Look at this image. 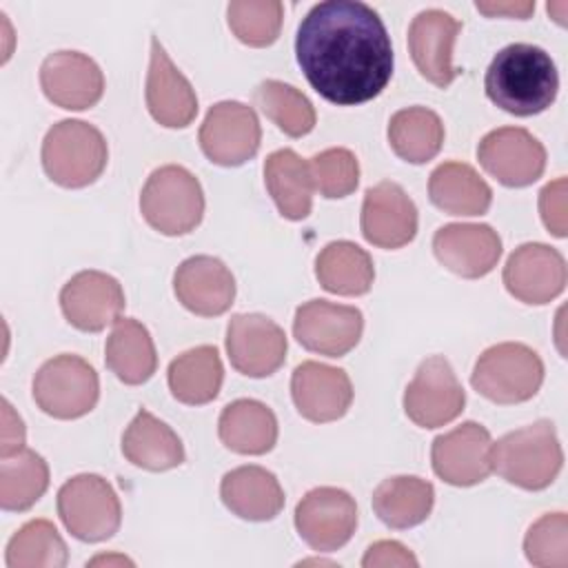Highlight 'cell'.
<instances>
[{"label":"cell","instance_id":"obj_21","mask_svg":"<svg viewBox=\"0 0 568 568\" xmlns=\"http://www.w3.org/2000/svg\"><path fill=\"white\" fill-rule=\"evenodd\" d=\"M144 95L151 118L166 129H184L197 115V95L191 82L173 64L158 38L151 40Z\"/></svg>","mask_w":568,"mask_h":568},{"label":"cell","instance_id":"obj_19","mask_svg":"<svg viewBox=\"0 0 568 568\" xmlns=\"http://www.w3.org/2000/svg\"><path fill=\"white\" fill-rule=\"evenodd\" d=\"M462 22L444 9L419 11L408 27V51L417 71L435 87L446 89L455 78L453 47Z\"/></svg>","mask_w":568,"mask_h":568},{"label":"cell","instance_id":"obj_12","mask_svg":"<svg viewBox=\"0 0 568 568\" xmlns=\"http://www.w3.org/2000/svg\"><path fill=\"white\" fill-rule=\"evenodd\" d=\"M477 160L504 186H528L544 175L546 149L521 126H501L486 133L477 146Z\"/></svg>","mask_w":568,"mask_h":568},{"label":"cell","instance_id":"obj_34","mask_svg":"<svg viewBox=\"0 0 568 568\" xmlns=\"http://www.w3.org/2000/svg\"><path fill=\"white\" fill-rule=\"evenodd\" d=\"M388 142L397 158L410 164L433 160L444 144V124L426 106L399 109L388 122Z\"/></svg>","mask_w":568,"mask_h":568},{"label":"cell","instance_id":"obj_41","mask_svg":"<svg viewBox=\"0 0 568 568\" xmlns=\"http://www.w3.org/2000/svg\"><path fill=\"white\" fill-rule=\"evenodd\" d=\"M566 178H557L539 193L541 222L557 237H566Z\"/></svg>","mask_w":568,"mask_h":568},{"label":"cell","instance_id":"obj_31","mask_svg":"<svg viewBox=\"0 0 568 568\" xmlns=\"http://www.w3.org/2000/svg\"><path fill=\"white\" fill-rule=\"evenodd\" d=\"M171 395L189 406L209 404L217 397L224 382V366L215 346L202 344L184 351L169 364Z\"/></svg>","mask_w":568,"mask_h":568},{"label":"cell","instance_id":"obj_18","mask_svg":"<svg viewBox=\"0 0 568 568\" xmlns=\"http://www.w3.org/2000/svg\"><path fill=\"white\" fill-rule=\"evenodd\" d=\"M359 226L373 246H406L417 233V206L397 182L382 180L364 193Z\"/></svg>","mask_w":568,"mask_h":568},{"label":"cell","instance_id":"obj_30","mask_svg":"<svg viewBox=\"0 0 568 568\" xmlns=\"http://www.w3.org/2000/svg\"><path fill=\"white\" fill-rule=\"evenodd\" d=\"M266 189L286 220H304L313 206V178L308 162L293 149L273 151L264 162Z\"/></svg>","mask_w":568,"mask_h":568},{"label":"cell","instance_id":"obj_10","mask_svg":"<svg viewBox=\"0 0 568 568\" xmlns=\"http://www.w3.org/2000/svg\"><path fill=\"white\" fill-rule=\"evenodd\" d=\"M197 140L202 153L213 164L240 166L257 153L262 129L253 106L237 100H224L209 109Z\"/></svg>","mask_w":568,"mask_h":568},{"label":"cell","instance_id":"obj_1","mask_svg":"<svg viewBox=\"0 0 568 568\" xmlns=\"http://www.w3.org/2000/svg\"><path fill=\"white\" fill-rule=\"evenodd\" d=\"M295 58L308 84L339 106L377 98L395 62L379 13L359 0L313 4L297 27Z\"/></svg>","mask_w":568,"mask_h":568},{"label":"cell","instance_id":"obj_15","mask_svg":"<svg viewBox=\"0 0 568 568\" xmlns=\"http://www.w3.org/2000/svg\"><path fill=\"white\" fill-rule=\"evenodd\" d=\"M490 450V433L477 422H464L433 439V470L450 486H475L493 473Z\"/></svg>","mask_w":568,"mask_h":568},{"label":"cell","instance_id":"obj_26","mask_svg":"<svg viewBox=\"0 0 568 568\" xmlns=\"http://www.w3.org/2000/svg\"><path fill=\"white\" fill-rule=\"evenodd\" d=\"M122 455L138 468L162 473L184 462V446L171 426L140 408L122 435Z\"/></svg>","mask_w":568,"mask_h":568},{"label":"cell","instance_id":"obj_27","mask_svg":"<svg viewBox=\"0 0 568 568\" xmlns=\"http://www.w3.org/2000/svg\"><path fill=\"white\" fill-rule=\"evenodd\" d=\"M222 444L240 455H264L277 442L275 413L257 399H235L217 419Z\"/></svg>","mask_w":568,"mask_h":568},{"label":"cell","instance_id":"obj_5","mask_svg":"<svg viewBox=\"0 0 568 568\" xmlns=\"http://www.w3.org/2000/svg\"><path fill=\"white\" fill-rule=\"evenodd\" d=\"M140 211L146 224L162 235H186L204 215L202 184L189 169L164 164L146 178Z\"/></svg>","mask_w":568,"mask_h":568},{"label":"cell","instance_id":"obj_3","mask_svg":"<svg viewBox=\"0 0 568 568\" xmlns=\"http://www.w3.org/2000/svg\"><path fill=\"white\" fill-rule=\"evenodd\" d=\"M490 457L493 470L524 490L548 488L564 466V450L548 419L506 433L493 444Z\"/></svg>","mask_w":568,"mask_h":568},{"label":"cell","instance_id":"obj_39","mask_svg":"<svg viewBox=\"0 0 568 568\" xmlns=\"http://www.w3.org/2000/svg\"><path fill=\"white\" fill-rule=\"evenodd\" d=\"M526 559L539 568L568 566V517L566 513H546L526 532Z\"/></svg>","mask_w":568,"mask_h":568},{"label":"cell","instance_id":"obj_9","mask_svg":"<svg viewBox=\"0 0 568 568\" xmlns=\"http://www.w3.org/2000/svg\"><path fill=\"white\" fill-rule=\"evenodd\" d=\"M466 393L446 357H426L404 393V413L422 428H439L462 415Z\"/></svg>","mask_w":568,"mask_h":568},{"label":"cell","instance_id":"obj_36","mask_svg":"<svg viewBox=\"0 0 568 568\" xmlns=\"http://www.w3.org/2000/svg\"><path fill=\"white\" fill-rule=\"evenodd\" d=\"M69 552L49 519H31L9 539L4 561L9 568H62Z\"/></svg>","mask_w":568,"mask_h":568},{"label":"cell","instance_id":"obj_43","mask_svg":"<svg viewBox=\"0 0 568 568\" xmlns=\"http://www.w3.org/2000/svg\"><path fill=\"white\" fill-rule=\"evenodd\" d=\"M24 448V424L22 419L13 413L11 404L2 399V446L0 455L11 457Z\"/></svg>","mask_w":568,"mask_h":568},{"label":"cell","instance_id":"obj_16","mask_svg":"<svg viewBox=\"0 0 568 568\" xmlns=\"http://www.w3.org/2000/svg\"><path fill=\"white\" fill-rule=\"evenodd\" d=\"M504 284L524 304H548L566 288V260L548 244H521L506 260Z\"/></svg>","mask_w":568,"mask_h":568},{"label":"cell","instance_id":"obj_13","mask_svg":"<svg viewBox=\"0 0 568 568\" xmlns=\"http://www.w3.org/2000/svg\"><path fill=\"white\" fill-rule=\"evenodd\" d=\"M364 331V315L355 306L311 300L297 306L293 320L295 339L311 353L342 357L353 351Z\"/></svg>","mask_w":568,"mask_h":568},{"label":"cell","instance_id":"obj_29","mask_svg":"<svg viewBox=\"0 0 568 568\" xmlns=\"http://www.w3.org/2000/svg\"><path fill=\"white\" fill-rule=\"evenodd\" d=\"M428 195L430 202L448 215H484L493 202L490 186L464 162L439 164L430 173Z\"/></svg>","mask_w":568,"mask_h":568},{"label":"cell","instance_id":"obj_7","mask_svg":"<svg viewBox=\"0 0 568 568\" xmlns=\"http://www.w3.org/2000/svg\"><path fill=\"white\" fill-rule=\"evenodd\" d=\"M98 397V373L80 355H55L47 359L33 377V399L38 408L55 419H78L91 413Z\"/></svg>","mask_w":568,"mask_h":568},{"label":"cell","instance_id":"obj_8","mask_svg":"<svg viewBox=\"0 0 568 568\" xmlns=\"http://www.w3.org/2000/svg\"><path fill=\"white\" fill-rule=\"evenodd\" d=\"M58 515L75 539L95 544L118 532L122 506L104 477L82 473L64 481L58 490Z\"/></svg>","mask_w":568,"mask_h":568},{"label":"cell","instance_id":"obj_20","mask_svg":"<svg viewBox=\"0 0 568 568\" xmlns=\"http://www.w3.org/2000/svg\"><path fill=\"white\" fill-rule=\"evenodd\" d=\"M40 87L60 109H91L104 93V75L95 60L80 51H53L40 64Z\"/></svg>","mask_w":568,"mask_h":568},{"label":"cell","instance_id":"obj_14","mask_svg":"<svg viewBox=\"0 0 568 568\" xmlns=\"http://www.w3.org/2000/svg\"><path fill=\"white\" fill-rule=\"evenodd\" d=\"M286 335L262 313H237L226 326L231 366L246 377H268L286 359Z\"/></svg>","mask_w":568,"mask_h":568},{"label":"cell","instance_id":"obj_33","mask_svg":"<svg viewBox=\"0 0 568 568\" xmlns=\"http://www.w3.org/2000/svg\"><path fill=\"white\" fill-rule=\"evenodd\" d=\"M315 277L335 295H364L375 280V266L371 255L348 240L326 244L315 260Z\"/></svg>","mask_w":568,"mask_h":568},{"label":"cell","instance_id":"obj_6","mask_svg":"<svg viewBox=\"0 0 568 568\" xmlns=\"http://www.w3.org/2000/svg\"><path fill=\"white\" fill-rule=\"evenodd\" d=\"M544 382L541 357L521 342L486 348L473 368V388L495 404H519L537 395Z\"/></svg>","mask_w":568,"mask_h":568},{"label":"cell","instance_id":"obj_42","mask_svg":"<svg viewBox=\"0 0 568 568\" xmlns=\"http://www.w3.org/2000/svg\"><path fill=\"white\" fill-rule=\"evenodd\" d=\"M364 568H388V566H417V557L402 546L399 541L393 539H382L368 546L364 559H362Z\"/></svg>","mask_w":568,"mask_h":568},{"label":"cell","instance_id":"obj_44","mask_svg":"<svg viewBox=\"0 0 568 568\" xmlns=\"http://www.w3.org/2000/svg\"><path fill=\"white\" fill-rule=\"evenodd\" d=\"M481 13L486 16H499V13H508L513 18H528L530 11H535V2H508V4H486V2H477L475 4Z\"/></svg>","mask_w":568,"mask_h":568},{"label":"cell","instance_id":"obj_38","mask_svg":"<svg viewBox=\"0 0 568 568\" xmlns=\"http://www.w3.org/2000/svg\"><path fill=\"white\" fill-rule=\"evenodd\" d=\"M284 7L277 0H235L226 7L233 36L248 47H268L282 29Z\"/></svg>","mask_w":568,"mask_h":568},{"label":"cell","instance_id":"obj_32","mask_svg":"<svg viewBox=\"0 0 568 568\" xmlns=\"http://www.w3.org/2000/svg\"><path fill=\"white\" fill-rule=\"evenodd\" d=\"M435 504V488L430 481L415 475H397L384 479L373 493L375 515L395 530L422 524Z\"/></svg>","mask_w":568,"mask_h":568},{"label":"cell","instance_id":"obj_35","mask_svg":"<svg viewBox=\"0 0 568 568\" xmlns=\"http://www.w3.org/2000/svg\"><path fill=\"white\" fill-rule=\"evenodd\" d=\"M49 488V466L36 450L22 448L0 462V506L2 510H29Z\"/></svg>","mask_w":568,"mask_h":568},{"label":"cell","instance_id":"obj_2","mask_svg":"<svg viewBox=\"0 0 568 568\" xmlns=\"http://www.w3.org/2000/svg\"><path fill=\"white\" fill-rule=\"evenodd\" d=\"M484 89L488 100L506 113L528 118L555 102L559 73L541 47L515 42L495 53L486 69Z\"/></svg>","mask_w":568,"mask_h":568},{"label":"cell","instance_id":"obj_37","mask_svg":"<svg viewBox=\"0 0 568 568\" xmlns=\"http://www.w3.org/2000/svg\"><path fill=\"white\" fill-rule=\"evenodd\" d=\"M260 111L286 135L302 138L315 126V109L311 100L291 84L280 80H264L253 93Z\"/></svg>","mask_w":568,"mask_h":568},{"label":"cell","instance_id":"obj_17","mask_svg":"<svg viewBox=\"0 0 568 568\" xmlns=\"http://www.w3.org/2000/svg\"><path fill=\"white\" fill-rule=\"evenodd\" d=\"M60 308L71 326L98 333L115 324L124 308V291L113 275L80 271L60 291Z\"/></svg>","mask_w":568,"mask_h":568},{"label":"cell","instance_id":"obj_28","mask_svg":"<svg viewBox=\"0 0 568 568\" xmlns=\"http://www.w3.org/2000/svg\"><path fill=\"white\" fill-rule=\"evenodd\" d=\"M104 362L111 373L129 386L151 379L158 368V355L146 326L133 317H118L106 337Z\"/></svg>","mask_w":568,"mask_h":568},{"label":"cell","instance_id":"obj_11","mask_svg":"<svg viewBox=\"0 0 568 568\" xmlns=\"http://www.w3.org/2000/svg\"><path fill=\"white\" fill-rule=\"evenodd\" d=\"M297 535L317 552H333L348 544L357 528L355 499L335 486L308 490L295 506Z\"/></svg>","mask_w":568,"mask_h":568},{"label":"cell","instance_id":"obj_24","mask_svg":"<svg viewBox=\"0 0 568 568\" xmlns=\"http://www.w3.org/2000/svg\"><path fill=\"white\" fill-rule=\"evenodd\" d=\"M173 291L186 311L202 317H217L235 300V277L222 260L193 255L175 268Z\"/></svg>","mask_w":568,"mask_h":568},{"label":"cell","instance_id":"obj_40","mask_svg":"<svg viewBox=\"0 0 568 568\" xmlns=\"http://www.w3.org/2000/svg\"><path fill=\"white\" fill-rule=\"evenodd\" d=\"M308 169L313 186L328 200L346 197L357 189L359 164L348 149H326L308 160Z\"/></svg>","mask_w":568,"mask_h":568},{"label":"cell","instance_id":"obj_4","mask_svg":"<svg viewBox=\"0 0 568 568\" xmlns=\"http://www.w3.org/2000/svg\"><path fill=\"white\" fill-rule=\"evenodd\" d=\"M106 140L89 122L60 120L44 135L42 169L51 182L64 189L93 184L106 169Z\"/></svg>","mask_w":568,"mask_h":568},{"label":"cell","instance_id":"obj_25","mask_svg":"<svg viewBox=\"0 0 568 568\" xmlns=\"http://www.w3.org/2000/svg\"><path fill=\"white\" fill-rule=\"evenodd\" d=\"M224 506L248 521L275 519L284 508V490L277 477L262 466H240L229 470L220 484Z\"/></svg>","mask_w":568,"mask_h":568},{"label":"cell","instance_id":"obj_22","mask_svg":"<svg viewBox=\"0 0 568 568\" xmlns=\"http://www.w3.org/2000/svg\"><path fill=\"white\" fill-rule=\"evenodd\" d=\"M291 395L304 419L326 424L346 415L353 402V384L342 368L320 362H302L293 371Z\"/></svg>","mask_w":568,"mask_h":568},{"label":"cell","instance_id":"obj_23","mask_svg":"<svg viewBox=\"0 0 568 568\" xmlns=\"http://www.w3.org/2000/svg\"><path fill=\"white\" fill-rule=\"evenodd\" d=\"M433 253L450 273L477 280L497 266L501 240L488 224H444L433 237Z\"/></svg>","mask_w":568,"mask_h":568}]
</instances>
